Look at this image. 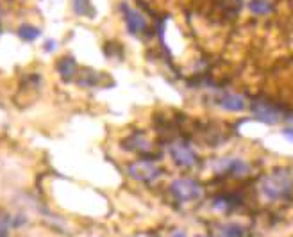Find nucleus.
<instances>
[{
    "instance_id": "nucleus-3",
    "label": "nucleus",
    "mask_w": 293,
    "mask_h": 237,
    "mask_svg": "<svg viewBox=\"0 0 293 237\" xmlns=\"http://www.w3.org/2000/svg\"><path fill=\"white\" fill-rule=\"evenodd\" d=\"M129 175L140 182H152L161 175V169L149 161H138L129 166Z\"/></svg>"
},
{
    "instance_id": "nucleus-7",
    "label": "nucleus",
    "mask_w": 293,
    "mask_h": 237,
    "mask_svg": "<svg viewBox=\"0 0 293 237\" xmlns=\"http://www.w3.org/2000/svg\"><path fill=\"white\" fill-rule=\"evenodd\" d=\"M220 105H222L225 111L240 112V111H245L247 102H245V98H243L242 95L227 93V95H223V97L220 98Z\"/></svg>"
},
{
    "instance_id": "nucleus-9",
    "label": "nucleus",
    "mask_w": 293,
    "mask_h": 237,
    "mask_svg": "<svg viewBox=\"0 0 293 237\" xmlns=\"http://www.w3.org/2000/svg\"><path fill=\"white\" fill-rule=\"evenodd\" d=\"M57 70H59L61 77L65 80L72 79V75L75 73V61L72 57H65V59L59 61V65H57Z\"/></svg>"
},
{
    "instance_id": "nucleus-17",
    "label": "nucleus",
    "mask_w": 293,
    "mask_h": 237,
    "mask_svg": "<svg viewBox=\"0 0 293 237\" xmlns=\"http://www.w3.org/2000/svg\"><path fill=\"white\" fill-rule=\"evenodd\" d=\"M175 237H184V236H182V234H175Z\"/></svg>"
},
{
    "instance_id": "nucleus-13",
    "label": "nucleus",
    "mask_w": 293,
    "mask_h": 237,
    "mask_svg": "<svg viewBox=\"0 0 293 237\" xmlns=\"http://www.w3.org/2000/svg\"><path fill=\"white\" fill-rule=\"evenodd\" d=\"M11 225V218L7 214H0V237L7 236V230H9Z\"/></svg>"
},
{
    "instance_id": "nucleus-15",
    "label": "nucleus",
    "mask_w": 293,
    "mask_h": 237,
    "mask_svg": "<svg viewBox=\"0 0 293 237\" xmlns=\"http://www.w3.org/2000/svg\"><path fill=\"white\" fill-rule=\"evenodd\" d=\"M283 135L284 137H288V139L293 143V129H286V131H283Z\"/></svg>"
},
{
    "instance_id": "nucleus-16",
    "label": "nucleus",
    "mask_w": 293,
    "mask_h": 237,
    "mask_svg": "<svg viewBox=\"0 0 293 237\" xmlns=\"http://www.w3.org/2000/svg\"><path fill=\"white\" fill-rule=\"evenodd\" d=\"M54 48H56V45H54V41H47V45H45V50L50 52V50H54Z\"/></svg>"
},
{
    "instance_id": "nucleus-14",
    "label": "nucleus",
    "mask_w": 293,
    "mask_h": 237,
    "mask_svg": "<svg viewBox=\"0 0 293 237\" xmlns=\"http://www.w3.org/2000/svg\"><path fill=\"white\" fill-rule=\"evenodd\" d=\"M74 5H75V11L79 14H86V13H89V2L88 0H74Z\"/></svg>"
},
{
    "instance_id": "nucleus-4",
    "label": "nucleus",
    "mask_w": 293,
    "mask_h": 237,
    "mask_svg": "<svg viewBox=\"0 0 293 237\" xmlns=\"http://www.w3.org/2000/svg\"><path fill=\"white\" fill-rule=\"evenodd\" d=\"M252 112H254V116L257 120L266 123V125H277L281 121V112L274 105L261 102V100H256V102L252 103Z\"/></svg>"
},
{
    "instance_id": "nucleus-5",
    "label": "nucleus",
    "mask_w": 293,
    "mask_h": 237,
    "mask_svg": "<svg viewBox=\"0 0 293 237\" xmlns=\"http://www.w3.org/2000/svg\"><path fill=\"white\" fill-rule=\"evenodd\" d=\"M170 155H172L173 163L179 164V166H182V168L193 166L197 161L193 150H191L188 144L181 143V141H177V143H173L172 146H170Z\"/></svg>"
},
{
    "instance_id": "nucleus-8",
    "label": "nucleus",
    "mask_w": 293,
    "mask_h": 237,
    "mask_svg": "<svg viewBox=\"0 0 293 237\" xmlns=\"http://www.w3.org/2000/svg\"><path fill=\"white\" fill-rule=\"evenodd\" d=\"M223 169L229 171L233 177H245L247 173L251 171V166L242 161V159H229V161H223L222 163Z\"/></svg>"
},
{
    "instance_id": "nucleus-1",
    "label": "nucleus",
    "mask_w": 293,
    "mask_h": 237,
    "mask_svg": "<svg viewBox=\"0 0 293 237\" xmlns=\"http://www.w3.org/2000/svg\"><path fill=\"white\" fill-rule=\"evenodd\" d=\"M293 175L288 169H275L261 180V193L268 200H279L292 195Z\"/></svg>"
},
{
    "instance_id": "nucleus-2",
    "label": "nucleus",
    "mask_w": 293,
    "mask_h": 237,
    "mask_svg": "<svg viewBox=\"0 0 293 237\" xmlns=\"http://www.w3.org/2000/svg\"><path fill=\"white\" fill-rule=\"evenodd\" d=\"M172 195L175 196L179 202H193L199 200L202 196V187L199 182L191 180V178H177L172 182Z\"/></svg>"
},
{
    "instance_id": "nucleus-6",
    "label": "nucleus",
    "mask_w": 293,
    "mask_h": 237,
    "mask_svg": "<svg viewBox=\"0 0 293 237\" xmlns=\"http://www.w3.org/2000/svg\"><path fill=\"white\" fill-rule=\"evenodd\" d=\"M122 11H124V18H126V24H127V29H129L132 34H138L141 33V31H145V27H147V22H145V18L141 16L138 11L130 9L129 5H122Z\"/></svg>"
},
{
    "instance_id": "nucleus-12",
    "label": "nucleus",
    "mask_w": 293,
    "mask_h": 237,
    "mask_svg": "<svg viewBox=\"0 0 293 237\" xmlns=\"http://www.w3.org/2000/svg\"><path fill=\"white\" fill-rule=\"evenodd\" d=\"M18 34H20V37L22 39H25V41H34L36 37H40V29H36V27H33V25H22L20 27V31H18Z\"/></svg>"
},
{
    "instance_id": "nucleus-10",
    "label": "nucleus",
    "mask_w": 293,
    "mask_h": 237,
    "mask_svg": "<svg viewBox=\"0 0 293 237\" xmlns=\"http://www.w3.org/2000/svg\"><path fill=\"white\" fill-rule=\"evenodd\" d=\"M251 11L254 14H268L272 11V2L270 0H252Z\"/></svg>"
},
{
    "instance_id": "nucleus-11",
    "label": "nucleus",
    "mask_w": 293,
    "mask_h": 237,
    "mask_svg": "<svg viewBox=\"0 0 293 237\" xmlns=\"http://www.w3.org/2000/svg\"><path fill=\"white\" fill-rule=\"evenodd\" d=\"M222 237H245V228L242 225L229 223L222 228Z\"/></svg>"
}]
</instances>
